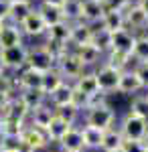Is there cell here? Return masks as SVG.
Wrapping results in <instances>:
<instances>
[{
	"label": "cell",
	"mask_w": 148,
	"mask_h": 152,
	"mask_svg": "<svg viewBox=\"0 0 148 152\" xmlns=\"http://www.w3.org/2000/svg\"><path fill=\"white\" fill-rule=\"evenodd\" d=\"M57 59L51 53V49L47 45H39V47H31L29 49V57H26V67L39 73H47V71L55 69Z\"/></svg>",
	"instance_id": "1"
},
{
	"label": "cell",
	"mask_w": 148,
	"mask_h": 152,
	"mask_svg": "<svg viewBox=\"0 0 148 152\" xmlns=\"http://www.w3.org/2000/svg\"><path fill=\"white\" fill-rule=\"evenodd\" d=\"M120 134L124 136V140H140L144 142L148 136V120L144 118H138L134 114H126V118L120 124Z\"/></svg>",
	"instance_id": "2"
},
{
	"label": "cell",
	"mask_w": 148,
	"mask_h": 152,
	"mask_svg": "<svg viewBox=\"0 0 148 152\" xmlns=\"http://www.w3.org/2000/svg\"><path fill=\"white\" fill-rule=\"evenodd\" d=\"M114 122H116V112L112 105L102 104V105H95V107L87 110V118H85L87 126H93V128L106 132V130L114 128Z\"/></svg>",
	"instance_id": "3"
},
{
	"label": "cell",
	"mask_w": 148,
	"mask_h": 152,
	"mask_svg": "<svg viewBox=\"0 0 148 152\" xmlns=\"http://www.w3.org/2000/svg\"><path fill=\"white\" fill-rule=\"evenodd\" d=\"M55 69L61 73V77H63L65 81L73 83L81 75V73H83V69H85V67H83V63L79 61V57L75 55V51H65V53L57 59Z\"/></svg>",
	"instance_id": "4"
},
{
	"label": "cell",
	"mask_w": 148,
	"mask_h": 152,
	"mask_svg": "<svg viewBox=\"0 0 148 152\" xmlns=\"http://www.w3.org/2000/svg\"><path fill=\"white\" fill-rule=\"evenodd\" d=\"M26 57H29V47L24 45H16V47L0 49V59L4 63V67L8 73H16L26 67Z\"/></svg>",
	"instance_id": "5"
},
{
	"label": "cell",
	"mask_w": 148,
	"mask_h": 152,
	"mask_svg": "<svg viewBox=\"0 0 148 152\" xmlns=\"http://www.w3.org/2000/svg\"><path fill=\"white\" fill-rule=\"evenodd\" d=\"M93 73H95L100 91H103L106 95L112 94V91H118V83H120V75H122L120 69H116V67H112V65L103 63V65H100Z\"/></svg>",
	"instance_id": "6"
},
{
	"label": "cell",
	"mask_w": 148,
	"mask_h": 152,
	"mask_svg": "<svg viewBox=\"0 0 148 152\" xmlns=\"http://www.w3.org/2000/svg\"><path fill=\"white\" fill-rule=\"evenodd\" d=\"M21 142H23L24 152H39V150H43V148H47L51 144L49 138H47V134H45V130L29 126V124L21 132Z\"/></svg>",
	"instance_id": "7"
},
{
	"label": "cell",
	"mask_w": 148,
	"mask_h": 152,
	"mask_svg": "<svg viewBox=\"0 0 148 152\" xmlns=\"http://www.w3.org/2000/svg\"><path fill=\"white\" fill-rule=\"evenodd\" d=\"M47 39L49 43L47 45H55V47H67L69 45V37H71V23L67 20H61L57 24H51L47 28Z\"/></svg>",
	"instance_id": "8"
},
{
	"label": "cell",
	"mask_w": 148,
	"mask_h": 152,
	"mask_svg": "<svg viewBox=\"0 0 148 152\" xmlns=\"http://www.w3.org/2000/svg\"><path fill=\"white\" fill-rule=\"evenodd\" d=\"M21 26V31H23V35L24 37H43L47 33V24L45 20H43V16H41V12L34 8L26 18H24L23 23L18 24Z\"/></svg>",
	"instance_id": "9"
},
{
	"label": "cell",
	"mask_w": 148,
	"mask_h": 152,
	"mask_svg": "<svg viewBox=\"0 0 148 152\" xmlns=\"http://www.w3.org/2000/svg\"><path fill=\"white\" fill-rule=\"evenodd\" d=\"M23 31L21 26L14 23H2V28H0V49H8V47H16V45H24L23 43Z\"/></svg>",
	"instance_id": "10"
},
{
	"label": "cell",
	"mask_w": 148,
	"mask_h": 152,
	"mask_svg": "<svg viewBox=\"0 0 148 152\" xmlns=\"http://www.w3.org/2000/svg\"><path fill=\"white\" fill-rule=\"evenodd\" d=\"M124 18H126V24L134 31H144L148 28V12L140 6V4H130L128 8L124 10Z\"/></svg>",
	"instance_id": "11"
},
{
	"label": "cell",
	"mask_w": 148,
	"mask_h": 152,
	"mask_svg": "<svg viewBox=\"0 0 148 152\" xmlns=\"http://www.w3.org/2000/svg\"><path fill=\"white\" fill-rule=\"evenodd\" d=\"M61 152H83L85 146H83V136H81V128H75L71 126L69 132L57 142Z\"/></svg>",
	"instance_id": "12"
},
{
	"label": "cell",
	"mask_w": 148,
	"mask_h": 152,
	"mask_svg": "<svg viewBox=\"0 0 148 152\" xmlns=\"http://www.w3.org/2000/svg\"><path fill=\"white\" fill-rule=\"evenodd\" d=\"M53 116H55V110H53L51 105L43 104L41 107H37V110H33V112H29L26 124H29V126H34V128L47 130V126L51 124Z\"/></svg>",
	"instance_id": "13"
},
{
	"label": "cell",
	"mask_w": 148,
	"mask_h": 152,
	"mask_svg": "<svg viewBox=\"0 0 148 152\" xmlns=\"http://www.w3.org/2000/svg\"><path fill=\"white\" fill-rule=\"evenodd\" d=\"M73 89L77 91V94H81L85 99L87 97H91V95H95L97 91H100V87H97V79H95V73H81L79 77L73 81ZM87 104V102H85Z\"/></svg>",
	"instance_id": "14"
},
{
	"label": "cell",
	"mask_w": 148,
	"mask_h": 152,
	"mask_svg": "<svg viewBox=\"0 0 148 152\" xmlns=\"http://www.w3.org/2000/svg\"><path fill=\"white\" fill-rule=\"evenodd\" d=\"M142 89V83L138 77L136 69H124L120 75V83H118V91L126 95H134Z\"/></svg>",
	"instance_id": "15"
},
{
	"label": "cell",
	"mask_w": 148,
	"mask_h": 152,
	"mask_svg": "<svg viewBox=\"0 0 148 152\" xmlns=\"http://www.w3.org/2000/svg\"><path fill=\"white\" fill-rule=\"evenodd\" d=\"M134 43H136V35H132V31H128V28H122V31L112 33V49L114 51L132 55Z\"/></svg>",
	"instance_id": "16"
},
{
	"label": "cell",
	"mask_w": 148,
	"mask_h": 152,
	"mask_svg": "<svg viewBox=\"0 0 148 152\" xmlns=\"http://www.w3.org/2000/svg\"><path fill=\"white\" fill-rule=\"evenodd\" d=\"M91 35H93L91 24L83 23V20H79V23H73V24H71V37H69V43L77 49V47H81V45H87V43H91Z\"/></svg>",
	"instance_id": "17"
},
{
	"label": "cell",
	"mask_w": 148,
	"mask_h": 152,
	"mask_svg": "<svg viewBox=\"0 0 148 152\" xmlns=\"http://www.w3.org/2000/svg\"><path fill=\"white\" fill-rule=\"evenodd\" d=\"M73 97H75V89H73V83L69 81H63L59 85L53 94L49 95L47 99L53 104V107H61V105H67V104H73Z\"/></svg>",
	"instance_id": "18"
},
{
	"label": "cell",
	"mask_w": 148,
	"mask_h": 152,
	"mask_svg": "<svg viewBox=\"0 0 148 152\" xmlns=\"http://www.w3.org/2000/svg\"><path fill=\"white\" fill-rule=\"evenodd\" d=\"M16 95L23 102V105L26 107V112H33L37 107H41L43 104H47V95L41 89H21Z\"/></svg>",
	"instance_id": "19"
},
{
	"label": "cell",
	"mask_w": 148,
	"mask_h": 152,
	"mask_svg": "<svg viewBox=\"0 0 148 152\" xmlns=\"http://www.w3.org/2000/svg\"><path fill=\"white\" fill-rule=\"evenodd\" d=\"M103 4L102 2H97V0H83V4H81V20L83 23H102V16H103Z\"/></svg>",
	"instance_id": "20"
},
{
	"label": "cell",
	"mask_w": 148,
	"mask_h": 152,
	"mask_svg": "<svg viewBox=\"0 0 148 152\" xmlns=\"http://www.w3.org/2000/svg\"><path fill=\"white\" fill-rule=\"evenodd\" d=\"M33 10V2H10L8 4V23L21 24Z\"/></svg>",
	"instance_id": "21"
},
{
	"label": "cell",
	"mask_w": 148,
	"mask_h": 152,
	"mask_svg": "<svg viewBox=\"0 0 148 152\" xmlns=\"http://www.w3.org/2000/svg\"><path fill=\"white\" fill-rule=\"evenodd\" d=\"M122 144H124V136L120 134V130L118 128H110V130L103 132L100 150L102 152H114V150H120Z\"/></svg>",
	"instance_id": "22"
},
{
	"label": "cell",
	"mask_w": 148,
	"mask_h": 152,
	"mask_svg": "<svg viewBox=\"0 0 148 152\" xmlns=\"http://www.w3.org/2000/svg\"><path fill=\"white\" fill-rule=\"evenodd\" d=\"M69 128H71V124H67L65 120H61L59 116H53L51 124L45 130V134H47V138H49V142H59L69 132Z\"/></svg>",
	"instance_id": "23"
},
{
	"label": "cell",
	"mask_w": 148,
	"mask_h": 152,
	"mask_svg": "<svg viewBox=\"0 0 148 152\" xmlns=\"http://www.w3.org/2000/svg\"><path fill=\"white\" fill-rule=\"evenodd\" d=\"M102 28L116 33V31H122L126 28V18L124 12H116V10H106L102 16Z\"/></svg>",
	"instance_id": "24"
},
{
	"label": "cell",
	"mask_w": 148,
	"mask_h": 152,
	"mask_svg": "<svg viewBox=\"0 0 148 152\" xmlns=\"http://www.w3.org/2000/svg\"><path fill=\"white\" fill-rule=\"evenodd\" d=\"M75 55L79 57V61L83 63V67H87V65H95L103 53L97 47H93L91 43H87V45H81V47L75 49Z\"/></svg>",
	"instance_id": "25"
},
{
	"label": "cell",
	"mask_w": 148,
	"mask_h": 152,
	"mask_svg": "<svg viewBox=\"0 0 148 152\" xmlns=\"http://www.w3.org/2000/svg\"><path fill=\"white\" fill-rule=\"evenodd\" d=\"M81 136H83V146L89 148V150H100L102 146V138H103V132L93 126H83L81 128Z\"/></svg>",
	"instance_id": "26"
},
{
	"label": "cell",
	"mask_w": 148,
	"mask_h": 152,
	"mask_svg": "<svg viewBox=\"0 0 148 152\" xmlns=\"http://www.w3.org/2000/svg\"><path fill=\"white\" fill-rule=\"evenodd\" d=\"M81 4L83 0H65L61 4V14H63V20L67 23H79L81 20Z\"/></svg>",
	"instance_id": "27"
},
{
	"label": "cell",
	"mask_w": 148,
	"mask_h": 152,
	"mask_svg": "<svg viewBox=\"0 0 148 152\" xmlns=\"http://www.w3.org/2000/svg\"><path fill=\"white\" fill-rule=\"evenodd\" d=\"M65 81L63 77H61V73H59L57 69H51L47 71V73H43V81H41V91L49 97V95L53 94L55 89H57L61 83Z\"/></svg>",
	"instance_id": "28"
},
{
	"label": "cell",
	"mask_w": 148,
	"mask_h": 152,
	"mask_svg": "<svg viewBox=\"0 0 148 152\" xmlns=\"http://www.w3.org/2000/svg\"><path fill=\"white\" fill-rule=\"evenodd\" d=\"M24 126H26V122H18V120H12V118H2L0 120V138H4V136H21Z\"/></svg>",
	"instance_id": "29"
},
{
	"label": "cell",
	"mask_w": 148,
	"mask_h": 152,
	"mask_svg": "<svg viewBox=\"0 0 148 152\" xmlns=\"http://www.w3.org/2000/svg\"><path fill=\"white\" fill-rule=\"evenodd\" d=\"M91 45L97 47L102 53L112 51V33L106 31V28H97V31H93V35H91Z\"/></svg>",
	"instance_id": "30"
},
{
	"label": "cell",
	"mask_w": 148,
	"mask_h": 152,
	"mask_svg": "<svg viewBox=\"0 0 148 152\" xmlns=\"http://www.w3.org/2000/svg\"><path fill=\"white\" fill-rule=\"evenodd\" d=\"M37 10L41 12V16H43V20H45L47 28L51 26V24H57L63 20V14H61V8L57 6H49V4H41Z\"/></svg>",
	"instance_id": "31"
},
{
	"label": "cell",
	"mask_w": 148,
	"mask_h": 152,
	"mask_svg": "<svg viewBox=\"0 0 148 152\" xmlns=\"http://www.w3.org/2000/svg\"><path fill=\"white\" fill-rule=\"evenodd\" d=\"M55 110V116H59L61 120H65L67 124H75V120H77V116H79V107L75 104H67V105H61V107H53Z\"/></svg>",
	"instance_id": "32"
},
{
	"label": "cell",
	"mask_w": 148,
	"mask_h": 152,
	"mask_svg": "<svg viewBox=\"0 0 148 152\" xmlns=\"http://www.w3.org/2000/svg\"><path fill=\"white\" fill-rule=\"evenodd\" d=\"M132 59L140 63H148V37H136V43L132 49Z\"/></svg>",
	"instance_id": "33"
},
{
	"label": "cell",
	"mask_w": 148,
	"mask_h": 152,
	"mask_svg": "<svg viewBox=\"0 0 148 152\" xmlns=\"http://www.w3.org/2000/svg\"><path fill=\"white\" fill-rule=\"evenodd\" d=\"M130 114L148 120V95H136L130 104Z\"/></svg>",
	"instance_id": "34"
},
{
	"label": "cell",
	"mask_w": 148,
	"mask_h": 152,
	"mask_svg": "<svg viewBox=\"0 0 148 152\" xmlns=\"http://www.w3.org/2000/svg\"><path fill=\"white\" fill-rule=\"evenodd\" d=\"M110 53V57H108V65H112V67H116V69L124 71L126 67H128V63L132 61V55H128V53H120V51H108Z\"/></svg>",
	"instance_id": "35"
},
{
	"label": "cell",
	"mask_w": 148,
	"mask_h": 152,
	"mask_svg": "<svg viewBox=\"0 0 148 152\" xmlns=\"http://www.w3.org/2000/svg\"><path fill=\"white\" fill-rule=\"evenodd\" d=\"M130 4H132V0H103V10L124 12Z\"/></svg>",
	"instance_id": "36"
},
{
	"label": "cell",
	"mask_w": 148,
	"mask_h": 152,
	"mask_svg": "<svg viewBox=\"0 0 148 152\" xmlns=\"http://www.w3.org/2000/svg\"><path fill=\"white\" fill-rule=\"evenodd\" d=\"M120 150L122 152H146V144L140 140H124Z\"/></svg>",
	"instance_id": "37"
},
{
	"label": "cell",
	"mask_w": 148,
	"mask_h": 152,
	"mask_svg": "<svg viewBox=\"0 0 148 152\" xmlns=\"http://www.w3.org/2000/svg\"><path fill=\"white\" fill-rule=\"evenodd\" d=\"M138 77H140V83H142V89H146L148 91V63H140L138 65Z\"/></svg>",
	"instance_id": "38"
},
{
	"label": "cell",
	"mask_w": 148,
	"mask_h": 152,
	"mask_svg": "<svg viewBox=\"0 0 148 152\" xmlns=\"http://www.w3.org/2000/svg\"><path fill=\"white\" fill-rule=\"evenodd\" d=\"M8 0H0V23H6L8 20Z\"/></svg>",
	"instance_id": "39"
},
{
	"label": "cell",
	"mask_w": 148,
	"mask_h": 152,
	"mask_svg": "<svg viewBox=\"0 0 148 152\" xmlns=\"http://www.w3.org/2000/svg\"><path fill=\"white\" fill-rule=\"evenodd\" d=\"M65 0H41V4H49V6H57L61 8V4H63Z\"/></svg>",
	"instance_id": "40"
},
{
	"label": "cell",
	"mask_w": 148,
	"mask_h": 152,
	"mask_svg": "<svg viewBox=\"0 0 148 152\" xmlns=\"http://www.w3.org/2000/svg\"><path fill=\"white\" fill-rule=\"evenodd\" d=\"M0 75H8V69L4 67V63H2V59H0Z\"/></svg>",
	"instance_id": "41"
},
{
	"label": "cell",
	"mask_w": 148,
	"mask_h": 152,
	"mask_svg": "<svg viewBox=\"0 0 148 152\" xmlns=\"http://www.w3.org/2000/svg\"><path fill=\"white\" fill-rule=\"evenodd\" d=\"M138 4H140V6H142V8L148 12V0H138Z\"/></svg>",
	"instance_id": "42"
},
{
	"label": "cell",
	"mask_w": 148,
	"mask_h": 152,
	"mask_svg": "<svg viewBox=\"0 0 148 152\" xmlns=\"http://www.w3.org/2000/svg\"><path fill=\"white\" fill-rule=\"evenodd\" d=\"M8 2H33V0H8Z\"/></svg>",
	"instance_id": "43"
},
{
	"label": "cell",
	"mask_w": 148,
	"mask_h": 152,
	"mask_svg": "<svg viewBox=\"0 0 148 152\" xmlns=\"http://www.w3.org/2000/svg\"><path fill=\"white\" fill-rule=\"evenodd\" d=\"M144 144H146V148H148V136H146V140H144Z\"/></svg>",
	"instance_id": "44"
},
{
	"label": "cell",
	"mask_w": 148,
	"mask_h": 152,
	"mask_svg": "<svg viewBox=\"0 0 148 152\" xmlns=\"http://www.w3.org/2000/svg\"><path fill=\"white\" fill-rule=\"evenodd\" d=\"M97 2H102V4H103V0H97Z\"/></svg>",
	"instance_id": "45"
},
{
	"label": "cell",
	"mask_w": 148,
	"mask_h": 152,
	"mask_svg": "<svg viewBox=\"0 0 148 152\" xmlns=\"http://www.w3.org/2000/svg\"><path fill=\"white\" fill-rule=\"evenodd\" d=\"M114 152H122V150H114Z\"/></svg>",
	"instance_id": "46"
},
{
	"label": "cell",
	"mask_w": 148,
	"mask_h": 152,
	"mask_svg": "<svg viewBox=\"0 0 148 152\" xmlns=\"http://www.w3.org/2000/svg\"><path fill=\"white\" fill-rule=\"evenodd\" d=\"M16 152H24V150H16Z\"/></svg>",
	"instance_id": "47"
},
{
	"label": "cell",
	"mask_w": 148,
	"mask_h": 152,
	"mask_svg": "<svg viewBox=\"0 0 148 152\" xmlns=\"http://www.w3.org/2000/svg\"><path fill=\"white\" fill-rule=\"evenodd\" d=\"M0 28H2V23H0Z\"/></svg>",
	"instance_id": "48"
},
{
	"label": "cell",
	"mask_w": 148,
	"mask_h": 152,
	"mask_svg": "<svg viewBox=\"0 0 148 152\" xmlns=\"http://www.w3.org/2000/svg\"><path fill=\"white\" fill-rule=\"evenodd\" d=\"M0 152H2V148H0Z\"/></svg>",
	"instance_id": "49"
},
{
	"label": "cell",
	"mask_w": 148,
	"mask_h": 152,
	"mask_svg": "<svg viewBox=\"0 0 148 152\" xmlns=\"http://www.w3.org/2000/svg\"><path fill=\"white\" fill-rule=\"evenodd\" d=\"M146 152H148V148H146Z\"/></svg>",
	"instance_id": "50"
},
{
	"label": "cell",
	"mask_w": 148,
	"mask_h": 152,
	"mask_svg": "<svg viewBox=\"0 0 148 152\" xmlns=\"http://www.w3.org/2000/svg\"><path fill=\"white\" fill-rule=\"evenodd\" d=\"M136 2H138V0H136Z\"/></svg>",
	"instance_id": "51"
},
{
	"label": "cell",
	"mask_w": 148,
	"mask_h": 152,
	"mask_svg": "<svg viewBox=\"0 0 148 152\" xmlns=\"http://www.w3.org/2000/svg\"><path fill=\"white\" fill-rule=\"evenodd\" d=\"M146 37H148V35H146Z\"/></svg>",
	"instance_id": "52"
}]
</instances>
